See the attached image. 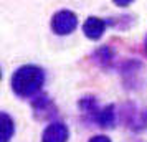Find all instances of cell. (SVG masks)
<instances>
[]
</instances>
